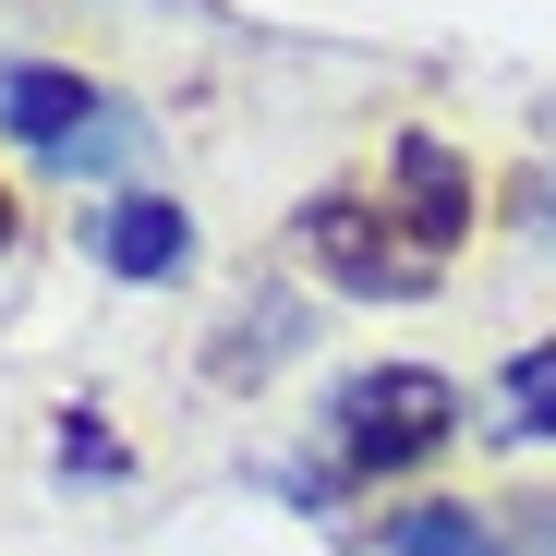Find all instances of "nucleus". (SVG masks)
Returning <instances> with one entry per match:
<instances>
[{"mask_svg":"<svg viewBox=\"0 0 556 556\" xmlns=\"http://www.w3.org/2000/svg\"><path fill=\"white\" fill-rule=\"evenodd\" d=\"M327 435H339L351 472H412V459H435L459 435V388L435 363H363L339 388V412H327Z\"/></svg>","mask_w":556,"mask_h":556,"instance_id":"nucleus-1","label":"nucleus"},{"mask_svg":"<svg viewBox=\"0 0 556 556\" xmlns=\"http://www.w3.org/2000/svg\"><path fill=\"white\" fill-rule=\"evenodd\" d=\"M303 254L339 278V291H435V266H447V254L400 242L376 206H351V194H315L303 206Z\"/></svg>","mask_w":556,"mask_h":556,"instance_id":"nucleus-2","label":"nucleus"},{"mask_svg":"<svg viewBox=\"0 0 556 556\" xmlns=\"http://www.w3.org/2000/svg\"><path fill=\"white\" fill-rule=\"evenodd\" d=\"M98 122H110V110H98V85H85V73H61V61H0V134L73 157Z\"/></svg>","mask_w":556,"mask_h":556,"instance_id":"nucleus-3","label":"nucleus"},{"mask_svg":"<svg viewBox=\"0 0 556 556\" xmlns=\"http://www.w3.org/2000/svg\"><path fill=\"white\" fill-rule=\"evenodd\" d=\"M388 181H400V230H412L424 254H447L459 230H472V169H459V146L400 134V146H388Z\"/></svg>","mask_w":556,"mask_h":556,"instance_id":"nucleus-4","label":"nucleus"},{"mask_svg":"<svg viewBox=\"0 0 556 556\" xmlns=\"http://www.w3.org/2000/svg\"><path fill=\"white\" fill-rule=\"evenodd\" d=\"M98 266L110 278H181V266H194V218H181L169 194H122L98 218Z\"/></svg>","mask_w":556,"mask_h":556,"instance_id":"nucleus-5","label":"nucleus"},{"mask_svg":"<svg viewBox=\"0 0 556 556\" xmlns=\"http://www.w3.org/2000/svg\"><path fill=\"white\" fill-rule=\"evenodd\" d=\"M388 556H496V532L472 508H400L388 520Z\"/></svg>","mask_w":556,"mask_h":556,"instance_id":"nucleus-6","label":"nucleus"},{"mask_svg":"<svg viewBox=\"0 0 556 556\" xmlns=\"http://www.w3.org/2000/svg\"><path fill=\"white\" fill-rule=\"evenodd\" d=\"M508 424H520V435H556V339L508 363Z\"/></svg>","mask_w":556,"mask_h":556,"instance_id":"nucleus-7","label":"nucleus"},{"mask_svg":"<svg viewBox=\"0 0 556 556\" xmlns=\"http://www.w3.org/2000/svg\"><path fill=\"white\" fill-rule=\"evenodd\" d=\"M0 242H13V194H0Z\"/></svg>","mask_w":556,"mask_h":556,"instance_id":"nucleus-8","label":"nucleus"}]
</instances>
